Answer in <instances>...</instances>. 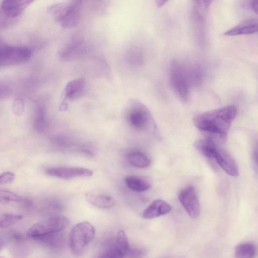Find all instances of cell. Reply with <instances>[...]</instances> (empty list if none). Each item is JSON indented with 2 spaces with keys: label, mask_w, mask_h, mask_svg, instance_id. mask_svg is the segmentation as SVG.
I'll use <instances>...</instances> for the list:
<instances>
[{
  "label": "cell",
  "mask_w": 258,
  "mask_h": 258,
  "mask_svg": "<svg viewBox=\"0 0 258 258\" xmlns=\"http://www.w3.org/2000/svg\"><path fill=\"white\" fill-rule=\"evenodd\" d=\"M205 78V70L198 63L175 59L169 69V80L174 92L182 101L188 100L191 90L200 86Z\"/></svg>",
  "instance_id": "cell-1"
},
{
  "label": "cell",
  "mask_w": 258,
  "mask_h": 258,
  "mask_svg": "<svg viewBox=\"0 0 258 258\" xmlns=\"http://www.w3.org/2000/svg\"><path fill=\"white\" fill-rule=\"evenodd\" d=\"M237 113L234 105H228L196 116L195 125L202 132L225 139Z\"/></svg>",
  "instance_id": "cell-2"
},
{
  "label": "cell",
  "mask_w": 258,
  "mask_h": 258,
  "mask_svg": "<svg viewBox=\"0 0 258 258\" xmlns=\"http://www.w3.org/2000/svg\"><path fill=\"white\" fill-rule=\"evenodd\" d=\"M82 1H72L53 4L47 8L54 20L64 28H72L78 24Z\"/></svg>",
  "instance_id": "cell-3"
},
{
  "label": "cell",
  "mask_w": 258,
  "mask_h": 258,
  "mask_svg": "<svg viewBox=\"0 0 258 258\" xmlns=\"http://www.w3.org/2000/svg\"><path fill=\"white\" fill-rule=\"evenodd\" d=\"M126 118L131 126L136 130L147 131L155 125L151 112L141 101L131 99L127 105Z\"/></svg>",
  "instance_id": "cell-4"
},
{
  "label": "cell",
  "mask_w": 258,
  "mask_h": 258,
  "mask_svg": "<svg viewBox=\"0 0 258 258\" xmlns=\"http://www.w3.org/2000/svg\"><path fill=\"white\" fill-rule=\"evenodd\" d=\"M95 229L87 221L80 222L72 228L70 236L69 245L72 253L80 255L93 240Z\"/></svg>",
  "instance_id": "cell-5"
},
{
  "label": "cell",
  "mask_w": 258,
  "mask_h": 258,
  "mask_svg": "<svg viewBox=\"0 0 258 258\" xmlns=\"http://www.w3.org/2000/svg\"><path fill=\"white\" fill-rule=\"evenodd\" d=\"M31 55L32 51L30 48L9 45L0 40V67L25 63Z\"/></svg>",
  "instance_id": "cell-6"
},
{
  "label": "cell",
  "mask_w": 258,
  "mask_h": 258,
  "mask_svg": "<svg viewBox=\"0 0 258 258\" xmlns=\"http://www.w3.org/2000/svg\"><path fill=\"white\" fill-rule=\"evenodd\" d=\"M65 216H57L33 224L27 231V235L33 239L53 233L60 232L69 224Z\"/></svg>",
  "instance_id": "cell-7"
},
{
  "label": "cell",
  "mask_w": 258,
  "mask_h": 258,
  "mask_svg": "<svg viewBox=\"0 0 258 258\" xmlns=\"http://www.w3.org/2000/svg\"><path fill=\"white\" fill-rule=\"evenodd\" d=\"M210 1H194L191 9V20L197 37L200 42L205 40L206 20L209 8Z\"/></svg>",
  "instance_id": "cell-8"
},
{
  "label": "cell",
  "mask_w": 258,
  "mask_h": 258,
  "mask_svg": "<svg viewBox=\"0 0 258 258\" xmlns=\"http://www.w3.org/2000/svg\"><path fill=\"white\" fill-rule=\"evenodd\" d=\"M178 199L187 214L192 218H198L201 212L197 191L192 185H188L179 194Z\"/></svg>",
  "instance_id": "cell-9"
},
{
  "label": "cell",
  "mask_w": 258,
  "mask_h": 258,
  "mask_svg": "<svg viewBox=\"0 0 258 258\" xmlns=\"http://www.w3.org/2000/svg\"><path fill=\"white\" fill-rule=\"evenodd\" d=\"M33 2L30 0L2 1L0 4V15L14 23Z\"/></svg>",
  "instance_id": "cell-10"
},
{
  "label": "cell",
  "mask_w": 258,
  "mask_h": 258,
  "mask_svg": "<svg viewBox=\"0 0 258 258\" xmlns=\"http://www.w3.org/2000/svg\"><path fill=\"white\" fill-rule=\"evenodd\" d=\"M47 175L62 179H70L77 177H89L93 175L92 170L83 167H55L48 168Z\"/></svg>",
  "instance_id": "cell-11"
},
{
  "label": "cell",
  "mask_w": 258,
  "mask_h": 258,
  "mask_svg": "<svg viewBox=\"0 0 258 258\" xmlns=\"http://www.w3.org/2000/svg\"><path fill=\"white\" fill-rule=\"evenodd\" d=\"M85 48V44L83 38L75 35L64 44L60 51L59 55L64 60L74 59L82 55Z\"/></svg>",
  "instance_id": "cell-12"
},
{
  "label": "cell",
  "mask_w": 258,
  "mask_h": 258,
  "mask_svg": "<svg viewBox=\"0 0 258 258\" xmlns=\"http://www.w3.org/2000/svg\"><path fill=\"white\" fill-rule=\"evenodd\" d=\"M214 158L227 174L234 177L238 176V165L233 158L227 152L218 148Z\"/></svg>",
  "instance_id": "cell-13"
},
{
  "label": "cell",
  "mask_w": 258,
  "mask_h": 258,
  "mask_svg": "<svg viewBox=\"0 0 258 258\" xmlns=\"http://www.w3.org/2000/svg\"><path fill=\"white\" fill-rule=\"evenodd\" d=\"M86 89V83L82 78L74 79L68 82L63 91L64 100H76L84 95Z\"/></svg>",
  "instance_id": "cell-14"
},
{
  "label": "cell",
  "mask_w": 258,
  "mask_h": 258,
  "mask_svg": "<svg viewBox=\"0 0 258 258\" xmlns=\"http://www.w3.org/2000/svg\"><path fill=\"white\" fill-rule=\"evenodd\" d=\"M172 207L166 201L157 199L154 201L143 212L142 217L151 219L164 215L171 210Z\"/></svg>",
  "instance_id": "cell-15"
},
{
  "label": "cell",
  "mask_w": 258,
  "mask_h": 258,
  "mask_svg": "<svg viewBox=\"0 0 258 258\" xmlns=\"http://www.w3.org/2000/svg\"><path fill=\"white\" fill-rule=\"evenodd\" d=\"M257 28V19L250 18L227 30L224 34L226 36L250 35L256 33Z\"/></svg>",
  "instance_id": "cell-16"
},
{
  "label": "cell",
  "mask_w": 258,
  "mask_h": 258,
  "mask_svg": "<svg viewBox=\"0 0 258 258\" xmlns=\"http://www.w3.org/2000/svg\"><path fill=\"white\" fill-rule=\"evenodd\" d=\"M85 197L90 204L101 209L110 208L115 204L114 199L105 193L88 192Z\"/></svg>",
  "instance_id": "cell-17"
},
{
  "label": "cell",
  "mask_w": 258,
  "mask_h": 258,
  "mask_svg": "<svg viewBox=\"0 0 258 258\" xmlns=\"http://www.w3.org/2000/svg\"><path fill=\"white\" fill-rule=\"evenodd\" d=\"M126 185L132 190L143 191L150 188L152 183L149 178L142 176H128L125 178Z\"/></svg>",
  "instance_id": "cell-18"
},
{
  "label": "cell",
  "mask_w": 258,
  "mask_h": 258,
  "mask_svg": "<svg viewBox=\"0 0 258 258\" xmlns=\"http://www.w3.org/2000/svg\"><path fill=\"white\" fill-rule=\"evenodd\" d=\"M195 148L205 157L214 158L218 150L215 141L211 138L198 140L195 144Z\"/></svg>",
  "instance_id": "cell-19"
},
{
  "label": "cell",
  "mask_w": 258,
  "mask_h": 258,
  "mask_svg": "<svg viewBox=\"0 0 258 258\" xmlns=\"http://www.w3.org/2000/svg\"><path fill=\"white\" fill-rule=\"evenodd\" d=\"M127 252L115 241L107 246L96 258H124Z\"/></svg>",
  "instance_id": "cell-20"
},
{
  "label": "cell",
  "mask_w": 258,
  "mask_h": 258,
  "mask_svg": "<svg viewBox=\"0 0 258 258\" xmlns=\"http://www.w3.org/2000/svg\"><path fill=\"white\" fill-rule=\"evenodd\" d=\"M128 161L135 167L141 168H146L151 164L150 158L140 151H133L127 156Z\"/></svg>",
  "instance_id": "cell-21"
},
{
  "label": "cell",
  "mask_w": 258,
  "mask_h": 258,
  "mask_svg": "<svg viewBox=\"0 0 258 258\" xmlns=\"http://www.w3.org/2000/svg\"><path fill=\"white\" fill-rule=\"evenodd\" d=\"M256 253L255 246L251 242L240 243L235 249V258H254Z\"/></svg>",
  "instance_id": "cell-22"
},
{
  "label": "cell",
  "mask_w": 258,
  "mask_h": 258,
  "mask_svg": "<svg viewBox=\"0 0 258 258\" xmlns=\"http://www.w3.org/2000/svg\"><path fill=\"white\" fill-rule=\"evenodd\" d=\"M47 122L45 110L43 106L37 107L34 116L33 126L36 131L44 132L47 127Z\"/></svg>",
  "instance_id": "cell-23"
},
{
  "label": "cell",
  "mask_w": 258,
  "mask_h": 258,
  "mask_svg": "<svg viewBox=\"0 0 258 258\" xmlns=\"http://www.w3.org/2000/svg\"><path fill=\"white\" fill-rule=\"evenodd\" d=\"M59 232L44 235L35 239V240L45 243L49 246L57 247L60 246L63 242V237Z\"/></svg>",
  "instance_id": "cell-24"
},
{
  "label": "cell",
  "mask_w": 258,
  "mask_h": 258,
  "mask_svg": "<svg viewBox=\"0 0 258 258\" xmlns=\"http://www.w3.org/2000/svg\"><path fill=\"white\" fill-rule=\"evenodd\" d=\"M21 215L14 214H4L0 216V228H7L22 219Z\"/></svg>",
  "instance_id": "cell-25"
},
{
  "label": "cell",
  "mask_w": 258,
  "mask_h": 258,
  "mask_svg": "<svg viewBox=\"0 0 258 258\" xmlns=\"http://www.w3.org/2000/svg\"><path fill=\"white\" fill-rule=\"evenodd\" d=\"M22 201V198L18 195L10 190L0 189V204H8L10 202H19Z\"/></svg>",
  "instance_id": "cell-26"
},
{
  "label": "cell",
  "mask_w": 258,
  "mask_h": 258,
  "mask_svg": "<svg viewBox=\"0 0 258 258\" xmlns=\"http://www.w3.org/2000/svg\"><path fill=\"white\" fill-rule=\"evenodd\" d=\"M25 109V103L21 98L15 99L12 103V109L14 114L20 116L22 114Z\"/></svg>",
  "instance_id": "cell-27"
},
{
  "label": "cell",
  "mask_w": 258,
  "mask_h": 258,
  "mask_svg": "<svg viewBox=\"0 0 258 258\" xmlns=\"http://www.w3.org/2000/svg\"><path fill=\"white\" fill-rule=\"evenodd\" d=\"M12 92L11 86L7 82L0 79V99L9 97Z\"/></svg>",
  "instance_id": "cell-28"
},
{
  "label": "cell",
  "mask_w": 258,
  "mask_h": 258,
  "mask_svg": "<svg viewBox=\"0 0 258 258\" xmlns=\"http://www.w3.org/2000/svg\"><path fill=\"white\" fill-rule=\"evenodd\" d=\"M145 253V250L143 248H130L126 257L127 258H143Z\"/></svg>",
  "instance_id": "cell-29"
},
{
  "label": "cell",
  "mask_w": 258,
  "mask_h": 258,
  "mask_svg": "<svg viewBox=\"0 0 258 258\" xmlns=\"http://www.w3.org/2000/svg\"><path fill=\"white\" fill-rule=\"evenodd\" d=\"M15 178V174L11 172H5L0 174V184L12 183Z\"/></svg>",
  "instance_id": "cell-30"
},
{
  "label": "cell",
  "mask_w": 258,
  "mask_h": 258,
  "mask_svg": "<svg viewBox=\"0 0 258 258\" xmlns=\"http://www.w3.org/2000/svg\"><path fill=\"white\" fill-rule=\"evenodd\" d=\"M12 238L16 242H23L25 240L24 235L18 231H13L11 233Z\"/></svg>",
  "instance_id": "cell-31"
},
{
  "label": "cell",
  "mask_w": 258,
  "mask_h": 258,
  "mask_svg": "<svg viewBox=\"0 0 258 258\" xmlns=\"http://www.w3.org/2000/svg\"><path fill=\"white\" fill-rule=\"evenodd\" d=\"M250 7H251V9L252 10V11L254 13L257 14V11H258V1H256V0L252 1L250 3Z\"/></svg>",
  "instance_id": "cell-32"
},
{
  "label": "cell",
  "mask_w": 258,
  "mask_h": 258,
  "mask_svg": "<svg viewBox=\"0 0 258 258\" xmlns=\"http://www.w3.org/2000/svg\"><path fill=\"white\" fill-rule=\"evenodd\" d=\"M167 2L166 1H156V4L158 7H161L164 5Z\"/></svg>",
  "instance_id": "cell-33"
},
{
  "label": "cell",
  "mask_w": 258,
  "mask_h": 258,
  "mask_svg": "<svg viewBox=\"0 0 258 258\" xmlns=\"http://www.w3.org/2000/svg\"><path fill=\"white\" fill-rule=\"evenodd\" d=\"M5 245V242L0 238V250L3 248Z\"/></svg>",
  "instance_id": "cell-34"
},
{
  "label": "cell",
  "mask_w": 258,
  "mask_h": 258,
  "mask_svg": "<svg viewBox=\"0 0 258 258\" xmlns=\"http://www.w3.org/2000/svg\"><path fill=\"white\" fill-rule=\"evenodd\" d=\"M0 258H3V257H0Z\"/></svg>",
  "instance_id": "cell-35"
}]
</instances>
